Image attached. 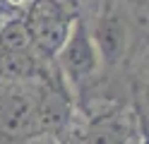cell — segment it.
<instances>
[{"mask_svg":"<svg viewBox=\"0 0 149 144\" xmlns=\"http://www.w3.org/2000/svg\"><path fill=\"white\" fill-rule=\"evenodd\" d=\"M36 134H41L39 89L29 82H0V137L24 144Z\"/></svg>","mask_w":149,"mask_h":144,"instance_id":"1","label":"cell"},{"mask_svg":"<svg viewBox=\"0 0 149 144\" xmlns=\"http://www.w3.org/2000/svg\"><path fill=\"white\" fill-rule=\"evenodd\" d=\"M24 22L31 34L36 53L46 60H55L70 36L74 17L60 0H31L24 10Z\"/></svg>","mask_w":149,"mask_h":144,"instance_id":"2","label":"cell"},{"mask_svg":"<svg viewBox=\"0 0 149 144\" xmlns=\"http://www.w3.org/2000/svg\"><path fill=\"white\" fill-rule=\"evenodd\" d=\"M55 63L60 67V74L68 79L72 86H79L101 72V55L96 51V43L91 38L89 31V24L84 19L74 17L72 29H70V36L65 46L60 48V53L55 55Z\"/></svg>","mask_w":149,"mask_h":144,"instance_id":"3","label":"cell"},{"mask_svg":"<svg viewBox=\"0 0 149 144\" xmlns=\"http://www.w3.org/2000/svg\"><path fill=\"white\" fill-rule=\"evenodd\" d=\"M91 38L96 43V51L101 55L104 65H118L127 53V43H130V31L125 19L120 17L116 10H104L94 24H89Z\"/></svg>","mask_w":149,"mask_h":144,"instance_id":"4","label":"cell"},{"mask_svg":"<svg viewBox=\"0 0 149 144\" xmlns=\"http://www.w3.org/2000/svg\"><path fill=\"white\" fill-rule=\"evenodd\" d=\"M82 144H130V127L125 113H101L89 120Z\"/></svg>","mask_w":149,"mask_h":144,"instance_id":"5","label":"cell"},{"mask_svg":"<svg viewBox=\"0 0 149 144\" xmlns=\"http://www.w3.org/2000/svg\"><path fill=\"white\" fill-rule=\"evenodd\" d=\"M0 53H36L24 17L15 15L0 26Z\"/></svg>","mask_w":149,"mask_h":144,"instance_id":"6","label":"cell"},{"mask_svg":"<svg viewBox=\"0 0 149 144\" xmlns=\"http://www.w3.org/2000/svg\"><path fill=\"white\" fill-rule=\"evenodd\" d=\"M10 17H15V15H10V7H7L5 0H0V26H3L5 19H10Z\"/></svg>","mask_w":149,"mask_h":144,"instance_id":"7","label":"cell"},{"mask_svg":"<svg viewBox=\"0 0 149 144\" xmlns=\"http://www.w3.org/2000/svg\"><path fill=\"white\" fill-rule=\"evenodd\" d=\"M123 3L132 5V7H142V5H147V3H149V0H123Z\"/></svg>","mask_w":149,"mask_h":144,"instance_id":"8","label":"cell"},{"mask_svg":"<svg viewBox=\"0 0 149 144\" xmlns=\"http://www.w3.org/2000/svg\"><path fill=\"white\" fill-rule=\"evenodd\" d=\"M144 101H147V106H149V79H147V84H144Z\"/></svg>","mask_w":149,"mask_h":144,"instance_id":"9","label":"cell"}]
</instances>
